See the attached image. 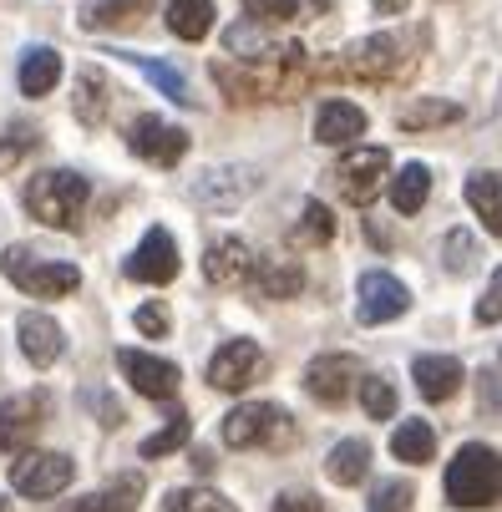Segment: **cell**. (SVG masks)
<instances>
[{"mask_svg":"<svg viewBox=\"0 0 502 512\" xmlns=\"http://www.w3.org/2000/svg\"><path fill=\"white\" fill-rule=\"evenodd\" d=\"M426 198H432V168H426V163H406V168L391 178V203H396V213H421Z\"/></svg>","mask_w":502,"mask_h":512,"instance_id":"31","label":"cell"},{"mask_svg":"<svg viewBox=\"0 0 502 512\" xmlns=\"http://www.w3.org/2000/svg\"><path fill=\"white\" fill-rule=\"evenodd\" d=\"M264 350L254 345V340H224L219 350H213V360H208V386L213 391H244V386H254L259 376H264Z\"/></svg>","mask_w":502,"mask_h":512,"instance_id":"11","label":"cell"},{"mask_svg":"<svg viewBox=\"0 0 502 512\" xmlns=\"http://www.w3.org/2000/svg\"><path fill=\"white\" fill-rule=\"evenodd\" d=\"M467 208L482 218V229L502 239V173H472L467 178Z\"/></svg>","mask_w":502,"mask_h":512,"instance_id":"23","label":"cell"},{"mask_svg":"<svg viewBox=\"0 0 502 512\" xmlns=\"http://www.w3.org/2000/svg\"><path fill=\"white\" fill-rule=\"evenodd\" d=\"M355 295H361V305H355V320L361 325H391V320H401L411 310V289L396 274H386V269H366Z\"/></svg>","mask_w":502,"mask_h":512,"instance_id":"10","label":"cell"},{"mask_svg":"<svg viewBox=\"0 0 502 512\" xmlns=\"http://www.w3.org/2000/svg\"><path fill=\"white\" fill-rule=\"evenodd\" d=\"M411 51V36H396V31H381V36H366L340 51V61H330V77H345V82H391L406 71V56Z\"/></svg>","mask_w":502,"mask_h":512,"instance_id":"3","label":"cell"},{"mask_svg":"<svg viewBox=\"0 0 502 512\" xmlns=\"http://www.w3.org/2000/svg\"><path fill=\"white\" fill-rule=\"evenodd\" d=\"M411 507V482H381L371 492V512H406Z\"/></svg>","mask_w":502,"mask_h":512,"instance_id":"39","label":"cell"},{"mask_svg":"<svg viewBox=\"0 0 502 512\" xmlns=\"http://www.w3.org/2000/svg\"><path fill=\"white\" fill-rule=\"evenodd\" d=\"M355 386H361V360L355 355H315L305 365V391L320 406H345Z\"/></svg>","mask_w":502,"mask_h":512,"instance_id":"13","label":"cell"},{"mask_svg":"<svg viewBox=\"0 0 502 512\" xmlns=\"http://www.w3.org/2000/svg\"><path fill=\"white\" fill-rule=\"evenodd\" d=\"M274 512H325V507H320L315 492H284V497L274 502Z\"/></svg>","mask_w":502,"mask_h":512,"instance_id":"44","label":"cell"},{"mask_svg":"<svg viewBox=\"0 0 502 512\" xmlns=\"http://www.w3.org/2000/svg\"><path fill=\"white\" fill-rule=\"evenodd\" d=\"M295 239H300V244H330V239H335V218H330V208H325L320 198L305 203V218H300Z\"/></svg>","mask_w":502,"mask_h":512,"instance_id":"35","label":"cell"},{"mask_svg":"<svg viewBox=\"0 0 502 512\" xmlns=\"http://www.w3.org/2000/svg\"><path fill=\"white\" fill-rule=\"evenodd\" d=\"M447 497L457 507H492L502 497V457L482 442H467L447 467Z\"/></svg>","mask_w":502,"mask_h":512,"instance_id":"4","label":"cell"},{"mask_svg":"<svg viewBox=\"0 0 502 512\" xmlns=\"http://www.w3.org/2000/svg\"><path fill=\"white\" fill-rule=\"evenodd\" d=\"M411 376H416L421 401H452L462 391V360L457 355H416Z\"/></svg>","mask_w":502,"mask_h":512,"instance_id":"19","label":"cell"},{"mask_svg":"<svg viewBox=\"0 0 502 512\" xmlns=\"http://www.w3.org/2000/svg\"><path fill=\"white\" fill-rule=\"evenodd\" d=\"M16 340H21V355L31 360V365H56L61 360V350H66V335H61V325L51 320V315H36V310H26L21 320H16Z\"/></svg>","mask_w":502,"mask_h":512,"instance_id":"17","label":"cell"},{"mask_svg":"<svg viewBox=\"0 0 502 512\" xmlns=\"http://www.w3.org/2000/svg\"><path fill=\"white\" fill-rule=\"evenodd\" d=\"M295 436V421L274 401H244L224 416V447L254 452V447H284Z\"/></svg>","mask_w":502,"mask_h":512,"instance_id":"6","label":"cell"},{"mask_svg":"<svg viewBox=\"0 0 502 512\" xmlns=\"http://www.w3.org/2000/svg\"><path fill=\"white\" fill-rule=\"evenodd\" d=\"M254 188H259V173H254V168H208V173L193 178V203L229 213V208H239Z\"/></svg>","mask_w":502,"mask_h":512,"instance_id":"16","label":"cell"},{"mask_svg":"<svg viewBox=\"0 0 502 512\" xmlns=\"http://www.w3.org/2000/svg\"><path fill=\"white\" fill-rule=\"evenodd\" d=\"M0 274H6L21 295H36V300H61L71 295V289L82 284L77 264H66V259H41L21 244H11L6 254H0Z\"/></svg>","mask_w":502,"mask_h":512,"instance_id":"5","label":"cell"},{"mask_svg":"<svg viewBox=\"0 0 502 512\" xmlns=\"http://www.w3.org/2000/svg\"><path fill=\"white\" fill-rule=\"evenodd\" d=\"M122 61H132L137 71H142V77H148L153 87H163V97H173V102H183V107H193L198 97L188 92V77H183V71L178 66H168V61H158V56H137V51H117Z\"/></svg>","mask_w":502,"mask_h":512,"instance_id":"26","label":"cell"},{"mask_svg":"<svg viewBox=\"0 0 502 512\" xmlns=\"http://www.w3.org/2000/svg\"><path fill=\"white\" fill-rule=\"evenodd\" d=\"M391 457L396 462H411V467L432 462L437 457V431L426 426V421H401L396 436H391Z\"/></svg>","mask_w":502,"mask_h":512,"instance_id":"28","label":"cell"},{"mask_svg":"<svg viewBox=\"0 0 502 512\" xmlns=\"http://www.w3.org/2000/svg\"><path fill=\"white\" fill-rule=\"evenodd\" d=\"M325 472H330V482H340V487L366 482V472H371V447L361 442V436H350V442L330 447V457H325Z\"/></svg>","mask_w":502,"mask_h":512,"instance_id":"27","label":"cell"},{"mask_svg":"<svg viewBox=\"0 0 502 512\" xmlns=\"http://www.w3.org/2000/svg\"><path fill=\"white\" fill-rule=\"evenodd\" d=\"M36 142H41V137H36L31 127H11V132H6V142H0V173L16 168V163H21V158L36 148Z\"/></svg>","mask_w":502,"mask_h":512,"instance_id":"38","label":"cell"},{"mask_svg":"<svg viewBox=\"0 0 502 512\" xmlns=\"http://www.w3.org/2000/svg\"><path fill=\"white\" fill-rule=\"evenodd\" d=\"M168 512H239V507L208 487H178V492H168Z\"/></svg>","mask_w":502,"mask_h":512,"instance_id":"34","label":"cell"},{"mask_svg":"<svg viewBox=\"0 0 502 512\" xmlns=\"http://www.w3.org/2000/svg\"><path fill=\"white\" fill-rule=\"evenodd\" d=\"M249 21H290L300 11V0H244Z\"/></svg>","mask_w":502,"mask_h":512,"instance_id":"41","label":"cell"},{"mask_svg":"<svg viewBox=\"0 0 502 512\" xmlns=\"http://www.w3.org/2000/svg\"><path fill=\"white\" fill-rule=\"evenodd\" d=\"M406 6H411V0H376V11H381V16H401Z\"/></svg>","mask_w":502,"mask_h":512,"instance_id":"45","label":"cell"},{"mask_svg":"<svg viewBox=\"0 0 502 512\" xmlns=\"http://www.w3.org/2000/svg\"><path fill=\"white\" fill-rule=\"evenodd\" d=\"M396 122H401L406 132H432V127L462 122V107L447 102V97H416V102H406V107L396 112Z\"/></svg>","mask_w":502,"mask_h":512,"instance_id":"25","label":"cell"},{"mask_svg":"<svg viewBox=\"0 0 502 512\" xmlns=\"http://www.w3.org/2000/svg\"><path fill=\"white\" fill-rule=\"evenodd\" d=\"M249 289H254L259 300H295L300 289H305V274H300V264H290V259H259Z\"/></svg>","mask_w":502,"mask_h":512,"instance_id":"21","label":"cell"},{"mask_svg":"<svg viewBox=\"0 0 502 512\" xmlns=\"http://www.w3.org/2000/svg\"><path fill=\"white\" fill-rule=\"evenodd\" d=\"M77 122L82 127H102L107 122V77L97 66L77 71Z\"/></svg>","mask_w":502,"mask_h":512,"instance_id":"32","label":"cell"},{"mask_svg":"<svg viewBox=\"0 0 502 512\" xmlns=\"http://www.w3.org/2000/svg\"><path fill=\"white\" fill-rule=\"evenodd\" d=\"M137 497H142V477H137V472H122V477L107 482L102 492H87V497L66 502V507H56V512H132Z\"/></svg>","mask_w":502,"mask_h":512,"instance_id":"22","label":"cell"},{"mask_svg":"<svg viewBox=\"0 0 502 512\" xmlns=\"http://www.w3.org/2000/svg\"><path fill=\"white\" fill-rule=\"evenodd\" d=\"M132 325H137L142 335H148V340H163V335H168V310L153 300V305H142V310L132 315Z\"/></svg>","mask_w":502,"mask_h":512,"instance_id":"42","label":"cell"},{"mask_svg":"<svg viewBox=\"0 0 502 512\" xmlns=\"http://www.w3.org/2000/svg\"><path fill=\"white\" fill-rule=\"evenodd\" d=\"M153 0H87L82 6V26L87 31H112V26H132L142 21V11H148Z\"/></svg>","mask_w":502,"mask_h":512,"instance_id":"29","label":"cell"},{"mask_svg":"<svg viewBox=\"0 0 502 512\" xmlns=\"http://www.w3.org/2000/svg\"><path fill=\"white\" fill-rule=\"evenodd\" d=\"M122 274L137 279V284H168V279H178V244H173V234L168 229H148L142 244L132 249V259L122 264Z\"/></svg>","mask_w":502,"mask_h":512,"instance_id":"15","label":"cell"},{"mask_svg":"<svg viewBox=\"0 0 502 512\" xmlns=\"http://www.w3.org/2000/svg\"><path fill=\"white\" fill-rule=\"evenodd\" d=\"M127 148L137 158L158 163V168H178V158L188 153V132L173 127V122H163V117H137L127 127Z\"/></svg>","mask_w":502,"mask_h":512,"instance_id":"14","label":"cell"},{"mask_svg":"<svg viewBox=\"0 0 502 512\" xmlns=\"http://www.w3.org/2000/svg\"><path fill=\"white\" fill-rule=\"evenodd\" d=\"M442 264H447V274H467V269H477V239L467 234V229H452L447 234V244H442Z\"/></svg>","mask_w":502,"mask_h":512,"instance_id":"37","label":"cell"},{"mask_svg":"<svg viewBox=\"0 0 502 512\" xmlns=\"http://www.w3.org/2000/svg\"><path fill=\"white\" fill-rule=\"evenodd\" d=\"M46 416H51V396H46V391H21V396H11L6 406H0V452H16V457H21L36 436H41Z\"/></svg>","mask_w":502,"mask_h":512,"instance_id":"9","label":"cell"},{"mask_svg":"<svg viewBox=\"0 0 502 512\" xmlns=\"http://www.w3.org/2000/svg\"><path fill=\"white\" fill-rule=\"evenodd\" d=\"M391 173V153L386 148H350L340 163H335V188L345 203H371L381 193Z\"/></svg>","mask_w":502,"mask_h":512,"instance_id":"8","label":"cell"},{"mask_svg":"<svg viewBox=\"0 0 502 512\" xmlns=\"http://www.w3.org/2000/svg\"><path fill=\"white\" fill-rule=\"evenodd\" d=\"M254 249L244 244V239H219V244H208V254H203V274H208V284H249L254 279Z\"/></svg>","mask_w":502,"mask_h":512,"instance_id":"18","label":"cell"},{"mask_svg":"<svg viewBox=\"0 0 502 512\" xmlns=\"http://www.w3.org/2000/svg\"><path fill=\"white\" fill-rule=\"evenodd\" d=\"M477 396H482V406H477L482 421H497V426H502V381H497L492 371L477 376Z\"/></svg>","mask_w":502,"mask_h":512,"instance_id":"40","label":"cell"},{"mask_svg":"<svg viewBox=\"0 0 502 512\" xmlns=\"http://www.w3.org/2000/svg\"><path fill=\"white\" fill-rule=\"evenodd\" d=\"M87 198H92V183L82 173H71V168H51V173H36L26 183V213L41 218L46 229H61V234L82 229Z\"/></svg>","mask_w":502,"mask_h":512,"instance_id":"2","label":"cell"},{"mask_svg":"<svg viewBox=\"0 0 502 512\" xmlns=\"http://www.w3.org/2000/svg\"><path fill=\"white\" fill-rule=\"evenodd\" d=\"M168 31L178 41H203L213 31V0H168Z\"/></svg>","mask_w":502,"mask_h":512,"instance_id":"30","label":"cell"},{"mask_svg":"<svg viewBox=\"0 0 502 512\" xmlns=\"http://www.w3.org/2000/svg\"><path fill=\"white\" fill-rule=\"evenodd\" d=\"M477 320H482V325L502 320V269H492V279H487V295H482V305H477Z\"/></svg>","mask_w":502,"mask_h":512,"instance_id":"43","label":"cell"},{"mask_svg":"<svg viewBox=\"0 0 502 512\" xmlns=\"http://www.w3.org/2000/svg\"><path fill=\"white\" fill-rule=\"evenodd\" d=\"M16 82H21V92H26V97H46V92L61 82V56H56L51 46H31V51L21 56Z\"/></svg>","mask_w":502,"mask_h":512,"instance_id":"24","label":"cell"},{"mask_svg":"<svg viewBox=\"0 0 502 512\" xmlns=\"http://www.w3.org/2000/svg\"><path fill=\"white\" fill-rule=\"evenodd\" d=\"M71 477H77V462L61 452H21L11 462V487L21 497H56L71 487Z\"/></svg>","mask_w":502,"mask_h":512,"instance_id":"7","label":"cell"},{"mask_svg":"<svg viewBox=\"0 0 502 512\" xmlns=\"http://www.w3.org/2000/svg\"><path fill=\"white\" fill-rule=\"evenodd\" d=\"M361 132H366V112L355 102H325L315 117V142H325V148H350Z\"/></svg>","mask_w":502,"mask_h":512,"instance_id":"20","label":"cell"},{"mask_svg":"<svg viewBox=\"0 0 502 512\" xmlns=\"http://www.w3.org/2000/svg\"><path fill=\"white\" fill-rule=\"evenodd\" d=\"M305 46L284 41V46H259L239 61H213V82H219L234 102H284L295 97V87L305 82Z\"/></svg>","mask_w":502,"mask_h":512,"instance_id":"1","label":"cell"},{"mask_svg":"<svg viewBox=\"0 0 502 512\" xmlns=\"http://www.w3.org/2000/svg\"><path fill=\"white\" fill-rule=\"evenodd\" d=\"M188 436H193V421H188V411L178 406V411H168V426L163 431H153L148 436V442H142V457H168V452H178L183 442H188Z\"/></svg>","mask_w":502,"mask_h":512,"instance_id":"33","label":"cell"},{"mask_svg":"<svg viewBox=\"0 0 502 512\" xmlns=\"http://www.w3.org/2000/svg\"><path fill=\"white\" fill-rule=\"evenodd\" d=\"M361 406H366V416H371V421L396 416V386H391V381H381V376H366V381H361Z\"/></svg>","mask_w":502,"mask_h":512,"instance_id":"36","label":"cell"},{"mask_svg":"<svg viewBox=\"0 0 502 512\" xmlns=\"http://www.w3.org/2000/svg\"><path fill=\"white\" fill-rule=\"evenodd\" d=\"M0 512H16V507H11V502H6V497H0Z\"/></svg>","mask_w":502,"mask_h":512,"instance_id":"46","label":"cell"},{"mask_svg":"<svg viewBox=\"0 0 502 512\" xmlns=\"http://www.w3.org/2000/svg\"><path fill=\"white\" fill-rule=\"evenodd\" d=\"M117 371L132 381L137 396H148V401H173L178 396V365L163 360V355H148V350H117Z\"/></svg>","mask_w":502,"mask_h":512,"instance_id":"12","label":"cell"}]
</instances>
